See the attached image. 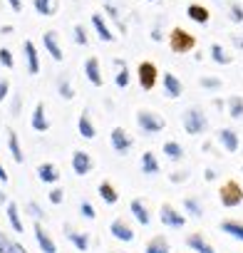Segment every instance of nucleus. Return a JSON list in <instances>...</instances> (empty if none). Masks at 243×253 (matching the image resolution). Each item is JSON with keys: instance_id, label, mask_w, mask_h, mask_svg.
Masks as SVG:
<instances>
[{"instance_id": "f8f14e48", "label": "nucleus", "mask_w": 243, "mask_h": 253, "mask_svg": "<svg viewBox=\"0 0 243 253\" xmlns=\"http://www.w3.org/2000/svg\"><path fill=\"white\" fill-rule=\"evenodd\" d=\"M109 233H112L117 241H124V243L134 241V231L129 228L127 221H122V218H114V221L109 223Z\"/></svg>"}, {"instance_id": "4468645a", "label": "nucleus", "mask_w": 243, "mask_h": 253, "mask_svg": "<svg viewBox=\"0 0 243 253\" xmlns=\"http://www.w3.org/2000/svg\"><path fill=\"white\" fill-rule=\"evenodd\" d=\"M23 52H25V62H28V75H38L40 72V57H38V47L33 45V40L23 42Z\"/></svg>"}, {"instance_id": "c03bdc74", "label": "nucleus", "mask_w": 243, "mask_h": 253, "mask_svg": "<svg viewBox=\"0 0 243 253\" xmlns=\"http://www.w3.org/2000/svg\"><path fill=\"white\" fill-rule=\"evenodd\" d=\"M189 179V171H174L171 174V184H181V181H186Z\"/></svg>"}, {"instance_id": "5701e85b", "label": "nucleus", "mask_w": 243, "mask_h": 253, "mask_svg": "<svg viewBox=\"0 0 243 253\" xmlns=\"http://www.w3.org/2000/svg\"><path fill=\"white\" fill-rule=\"evenodd\" d=\"M77 129H80V134H82L84 139H94V137H97V129H94L92 119H89V112H82V114H80V119H77Z\"/></svg>"}, {"instance_id": "39448f33", "label": "nucleus", "mask_w": 243, "mask_h": 253, "mask_svg": "<svg viewBox=\"0 0 243 253\" xmlns=\"http://www.w3.org/2000/svg\"><path fill=\"white\" fill-rule=\"evenodd\" d=\"M137 77H139V87L149 92V89H154V84H157V80H159V70H157L154 62H139Z\"/></svg>"}, {"instance_id": "6ab92c4d", "label": "nucleus", "mask_w": 243, "mask_h": 253, "mask_svg": "<svg viewBox=\"0 0 243 253\" xmlns=\"http://www.w3.org/2000/svg\"><path fill=\"white\" fill-rule=\"evenodd\" d=\"M92 25H94V30H97L99 40H104V42H114V33L107 28V23H104L102 13H92Z\"/></svg>"}, {"instance_id": "8fccbe9b", "label": "nucleus", "mask_w": 243, "mask_h": 253, "mask_svg": "<svg viewBox=\"0 0 243 253\" xmlns=\"http://www.w3.org/2000/svg\"><path fill=\"white\" fill-rule=\"evenodd\" d=\"M231 42L236 50H243V35H231Z\"/></svg>"}, {"instance_id": "f257e3e1", "label": "nucleus", "mask_w": 243, "mask_h": 253, "mask_svg": "<svg viewBox=\"0 0 243 253\" xmlns=\"http://www.w3.org/2000/svg\"><path fill=\"white\" fill-rule=\"evenodd\" d=\"M181 124H184V132L191 137H199L208 129V117L199 109V107H189L181 114Z\"/></svg>"}, {"instance_id": "1a4fd4ad", "label": "nucleus", "mask_w": 243, "mask_h": 253, "mask_svg": "<svg viewBox=\"0 0 243 253\" xmlns=\"http://www.w3.org/2000/svg\"><path fill=\"white\" fill-rule=\"evenodd\" d=\"M30 126H33L35 132H40V134H45V132L50 129V119H47V114H45V102H38V104H35L33 117H30Z\"/></svg>"}, {"instance_id": "423d86ee", "label": "nucleus", "mask_w": 243, "mask_h": 253, "mask_svg": "<svg viewBox=\"0 0 243 253\" xmlns=\"http://www.w3.org/2000/svg\"><path fill=\"white\" fill-rule=\"evenodd\" d=\"M159 218H162V223L169 226V228H184V226H186V216H184L181 211H176L171 204H162V206H159Z\"/></svg>"}, {"instance_id": "7ed1b4c3", "label": "nucleus", "mask_w": 243, "mask_h": 253, "mask_svg": "<svg viewBox=\"0 0 243 253\" xmlns=\"http://www.w3.org/2000/svg\"><path fill=\"white\" fill-rule=\"evenodd\" d=\"M169 45H171V50L176 55H186V52H191L196 47V38L191 33H186L184 28H174L171 35H169Z\"/></svg>"}, {"instance_id": "3c124183", "label": "nucleus", "mask_w": 243, "mask_h": 253, "mask_svg": "<svg viewBox=\"0 0 243 253\" xmlns=\"http://www.w3.org/2000/svg\"><path fill=\"white\" fill-rule=\"evenodd\" d=\"M162 38H164V35H162V30H159V28H154V30H152V40H154V42H162Z\"/></svg>"}, {"instance_id": "b1692460", "label": "nucleus", "mask_w": 243, "mask_h": 253, "mask_svg": "<svg viewBox=\"0 0 243 253\" xmlns=\"http://www.w3.org/2000/svg\"><path fill=\"white\" fill-rule=\"evenodd\" d=\"M129 209H132V213H134V218L142 223V226H149V211H147V206H144V201L142 199H132V204H129Z\"/></svg>"}, {"instance_id": "c756f323", "label": "nucleus", "mask_w": 243, "mask_h": 253, "mask_svg": "<svg viewBox=\"0 0 243 253\" xmlns=\"http://www.w3.org/2000/svg\"><path fill=\"white\" fill-rule=\"evenodd\" d=\"M199 84H201V89L218 92V89L223 87V80H221V77H216V75H201V77H199Z\"/></svg>"}, {"instance_id": "393cba45", "label": "nucleus", "mask_w": 243, "mask_h": 253, "mask_svg": "<svg viewBox=\"0 0 243 253\" xmlns=\"http://www.w3.org/2000/svg\"><path fill=\"white\" fill-rule=\"evenodd\" d=\"M144 253H171V246H169L166 236H154V238L147 243Z\"/></svg>"}, {"instance_id": "de8ad7c7", "label": "nucleus", "mask_w": 243, "mask_h": 253, "mask_svg": "<svg viewBox=\"0 0 243 253\" xmlns=\"http://www.w3.org/2000/svg\"><path fill=\"white\" fill-rule=\"evenodd\" d=\"M28 209L33 211V216H35V218H40V216H45V211H42V209H40V206H38L35 201H30V204H28Z\"/></svg>"}, {"instance_id": "a19ab883", "label": "nucleus", "mask_w": 243, "mask_h": 253, "mask_svg": "<svg viewBox=\"0 0 243 253\" xmlns=\"http://www.w3.org/2000/svg\"><path fill=\"white\" fill-rule=\"evenodd\" d=\"M80 213H82L87 221H92V218L97 216V211H94V206H92L89 201H82V204H80Z\"/></svg>"}, {"instance_id": "603ef678", "label": "nucleus", "mask_w": 243, "mask_h": 253, "mask_svg": "<svg viewBox=\"0 0 243 253\" xmlns=\"http://www.w3.org/2000/svg\"><path fill=\"white\" fill-rule=\"evenodd\" d=\"M216 176H218V174H216L213 169H206V171H203V179H206V181H213Z\"/></svg>"}, {"instance_id": "4be33fe9", "label": "nucleus", "mask_w": 243, "mask_h": 253, "mask_svg": "<svg viewBox=\"0 0 243 253\" xmlns=\"http://www.w3.org/2000/svg\"><path fill=\"white\" fill-rule=\"evenodd\" d=\"M221 233H226V236H231V238H236V241H243V223L241 221H233V218H226V221H221Z\"/></svg>"}, {"instance_id": "473e14b6", "label": "nucleus", "mask_w": 243, "mask_h": 253, "mask_svg": "<svg viewBox=\"0 0 243 253\" xmlns=\"http://www.w3.org/2000/svg\"><path fill=\"white\" fill-rule=\"evenodd\" d=\"M8 221L13 226V231L23 233V218H20V211H18V204H8Z\"/></svg>"}, {"instance_id": "0eeeda50", "label": "nucleus", "mask_w": 243, "mask_h": 253, "mask_svg": "<svg viewBox=\"0 0 243 253\" xmlns=\"http://www.w3.org/2000/svg\"><path fill=\"white\" fill-rule=\"evenodd\" d=\"M109 139H112V149L117 154H127L132 149V137L127 134V129H122V126H114Z\"/></svg>"}, {"instance_id": "6e6d98bb", "label": "nucleus", "mask_w": 243, "mask_h": 253, "mask_svg": "<svg viewBox=\"0 0 243 253\" xmlns=\"http://www.w3.org/2000/svg\"><path fill=\"white\" fill-rule=\"evenodd\" d=\"M8 33H13V25H3V28H0V35H8Z\"/></svg>"}, {"instance_id": "aec40b11", "label": "nucleus", "mask_w": 243, "mask_h": 253, "mask_svg": "<svg viewBox=\"0 0 243 253\" xmlns=\"http://www.w3.org/2000/svg\"><path fill=\"white\" fill-rule=\"evenodd\" d=\"M38 179L45 181V184H55V181H60V169H57L55 164L45 162V164L38 167Z\"/></svg>"}, {"instance_id": "20e7f679", "label": "nucleus", "mask_w": 243, "mask_h": 253, "mask_svg": "<svg viewBox=\"0 0 243 253\" xmlns=\"http://www.w3.org/2000/svg\"><path fill=\"white\" fill-rule=\"evenodd\" d=\"M218 199H221V204H223L226 209H236V206L243 201V189H241V184H238V181H226V184L221 186V191H218Z\"/></svg>"}, {"instance_id": "a18cd8bd", "label": "nucleus", "mask_w": 243, "mask_h": 253, "mask_svg": "<svg viewBox=\"0 0 243 253\" xmlns=\"http://www.w3.org/2000/svg\"><path fill=\"white\" fill-rule=\"evenodd\" d=\"M10 246H13V241H8L5 236H0V253H10Z\"/></svg>"}, {"instance_id": "6e6552de", "label": "nucleus", "mask_w": 243, "mask_h": 253, "mask_svg": "<svg viewBox=\"0 0 243 253\" xmlns=\"http://www.w3.org/2000/svg\"><path fill=\"white\" fill-rule=\"evenodd\" d=\"M216 139H218V144L228 152V154H236L238 152V147H241V139H238V132H233V129H228V126H223V129H218V134H216Z\"/></svg>"}, {"instance_id": "f3484780", "label": "nucleus", "mask_w": 243, "mask_h": 253, "mask_svg": "<svg viewBox=\"0 0 243 253\" xmlns=\"http://www.w3.org/2000/svg\"><path fill=\"white\" fill-rule=\"evenodd\" d=\"M84 75H87V80H89L94 87H102V84H104L102 70H99V60H97V57H89V60L84 62Z\"/></svg>"}, {"instance_id": "f03ea898", "label": "nucleus", "mask_w": 243, "mask_h": 253, "mask_svg": "<svg viewBox=\"0 0 243 253\" xmlns=\"http://www.w3.org/2000/svg\"><path fill=\"white\" fill-rule=\"evenodd\" d=\"M137 124H139V129H142L144 134H157V132H164L166 119L159 117V114L152 112V109H139V112H137Z\"/></svg>"}, {"instance_id": "e433bc0d", "label": "nucleus", "mask_w": 243, "mask_h": 253, "mask_svg": "<svg viewBox=\"0 0 243 253\" xmlns=\"http://www.w3.org/2000/svg\"><path fill=\"white\" fill-rule=\"evenodd\" d=\"M228 20L236 23V25L243 23V5H241V3H231V5H228Z\"/></svg>"}, {"instance_id": "c85d7f7f", "label": "nucleus", "mask_w": 243, "mask_h": 253, "mask_svg": "<svg viewBox=\"0 0 243 253\" xmlns=\"http://www.w3.org/2000/svg\"><path fill=\"white\" fill-rule=\"evenodd\" d=\"M142 174H147V176L159 174V162H157V157L152 152H144L142 154Z\"/></svg>"}, {"instance_id": "412c9836", "label": "nucleus", "mask_w": 243, "mask_h": 253, "mask_svg": "<svg viewBox=\"0 0 243 253\" xmlns=\"http://www.w3.org/2000/svg\"><path fill=\"white\" fill-rule=\"evenodd\" d=\"M57 5H60V0H33L35 13L42 15V18H52L57 13Z\"/></svg>"}, {"instance_id": "13d9d810", "label": "nucleus", "mask_w": 243, "mask_h": 253, "mask_svg": "<svg viewBox=\"0 0 243 253\" xmlns=\"http://www.w3.org/2000/svg\"><path fill=\"white\" fill-rule=\"evenodd\" d=\"M147 3H154V0H147Z\"/></svg>"}, {"instance_id": "864d4df0", "label": "nucleus", "mask_w": 243, "mask_h": 253, "mask_svg": "<svg viewBox=\"0 0 243 253\" xmlns=\"http://www.w3.org/2000/svg\"><path fill=\"white\" fill-rule=\"evenodd\" d=\"M10 253H28V251H25L20 243H13V246H10Z\"/></svg>"}, {"instance_id": "2eb2a0df", "label": "nucleus", "mask_w": 243, "mask_h": 253, "mask_svg": "<svg viewBox=\"0 0 243 253\" xmlns=\"http://www.w3.org/2000/svg\"><path fill=\"white\" fill-rule=\"evenodd\" d=\"M186 18H189L191 23H196V25H208L211 13H208V8H203V5H199V3H191V5L186 8Z\"/></svg>"}, {"instance_id": "4d7b16f0", "label": "nucleus", "mask_w": 243, "mask_h": 253, "mask_svg": "<svg viewBox=\"0 0 243 253\" xmlns=\"http://www.w3.org/2000/svg\"><path fill=\"white\" fill-rule=\"evenodd\" d=\"M0 201H5V194L3 191H0Z\"/></svg>"}, {"instance_id": "7c9ffc66", "label": "nucleus", "mask_w": 243, "mask_h": 253, "mask_svg": "<svg viewBox=\"0 0 243 253\" xmlns=\"http://www.w3.org/2000/svg\"><path fill=\"white\" fill-rule=\"evenodd\" d=\"M97 191H99V196H102V201H107V204H117V199H119V194H117V189L109 184V181H102L99 186H97Z\"/></svg>"}, {"instance_id": "79ce46f5", "label": "nucleus", "mask_w": 243, "mask_h": 253, "mask_svg": "<svg viewBox=\"0 0 243 253\" xmlns=\"http://www.w3.org/2000/svg\"><path fill=\"white\" fill-rule=\"evenodd\" d=\"M104 13H109V18H112V20H117V25H119L122 30H124V23H122V18H119V13H117V8H114L112 3H107V5H104Z\"/></svg>"}, {"instance_id": "a211bd4d", "label": "nucleus", "mask_w": 243, "mask_h": 253, "mask_svg": "<svg viewBox=\"0 0 243 253\" xmlns=\"http://www.w3.org/2000/svg\"><path fill=\"white\" fill-rule=\"evenodd\" d=\"M35 241H38V246L42 248V253H57V246H55V241L47 236V231H45L40 223H35Z\"/></svg>"}, {"instance_id": "ea45409f", "label": "nucleus", "mask_w": 243, "mask_h": 253, "mask_svg": "<svg viewBox=\"0 0 243 253\" xmlns=\"http://www.w3.org/2000/svg\"><path fill=\"white\" fill-rule=\"evenodd\" d=\"M72 33H75V42L84 47V45H87V30H84V28H82V25L77 23V25L72 28Z\"/></svg>"}, {"instance_id": "9d476101", "label": "nucleus", "mask_w": 243, "mask_h": 253, "mask_svg": "<svg viewBox=\"0 0 243 253\" xmlns=\"http://www.w3.org/2000/svg\"><path fill=\"white\" fill-rule=\"evenodd\" d=\"M162 84H164V94H166L169 99H176V97L184 94V84H181V80H179L174 72H164Z\"/></svg>"}, {"instance_id": "72a5a7b5", "label": "nucleus", "mask_w": 243, "mask_h": 253, "mask_svg": "<svg viewBox=\"0 0 243 253\" xmlns=\"http://www.w3.org/2000/svg\"><path fill=\"white\" fill-rule=\"evenodd\" d=\"M8 147H10V154L18 164H23V149H20V142H18V134L15 132H8Z\"/></svg>"}, {"instance_id": "5fc2aeb1", "label": "nucleus", "mask_w": 243, "mask_h": 253, "mask_svg": "<svg viewBox=\"0 0 243 253\" xmlns=\"http://www.w3.org/2000/svg\"><path fill=\"white\" fill-rule=\"evenodd\" d=\"M0 181H3V184H5V181H8V171H5V169H3V164H0Z\"/></svg>"}, {"instance_id": "f704fd0d", "label": "nucleus", "mask_w": 243, "mask_h": 253, "mask_svg": "<svg viewBox=\"0 0 243 253\" xmlns=\"http://www.w3.org/2000/svg\"><path fill=\"white\" fill-rule=\"evenodd\" d=\"M164 154H166L171 162H181V157H184V147H181L179 142H166V144H164Z\"/></svg>"}, {"instance_id": "2f4dec72", "label": "nucleus", "mask_w": 243, "mask_h": 253, "mask_svg": "<svg viewBox=\"0 0 243 253\" xmlns=\"http://www.w3.org/2000/svg\"><path fill=\"white\" fill-rule=\"evenodd\" d=\"M184 211H186L189 216H194V218H201V216H203V206H201V201L194 199V196H186V199H184Z\"/></svg>"}, {"instance_id": "4c0bfd02", "label": "nucleus", "mask_w": 243, "mask_h": 253, "mask_svg": "<svg viewBox=\"0 0 243 253\" xmlns=\"http://www.w3.org/2000/svg\"><path fill=\"white\" fill-rule=\"evenodd\" d=\"M114 84H117L119 89H127V87H129V70H127V65L114 75Z\"/></svg>"}, {"instance_id": "bf43d9fd", "label": "nucleus", "mask_w": 243, "mask_h": 253, "mask_svg": "<svg viewBox=\"0 0 243 253\" xmlns=\"http://www.w3.org/2000/svg\"><path fill=\"white\" fill-rule=\"evenodd\" d=\"M241 171H243V169H241Z\"/></svg>"}, {"instance_id": "bb28decb", "label": "nucleus", "mask_w": 243, "mask_h": 253, "mask_svg": "<svg viewBox=\"0 0 243 253\" xmlns=\"http://www.w3.org/2000/svg\"><path fill=\"white\" fill-rule=\"evenodd\" d=\"M226 109H228L231 119H241L243 117V97L241 94H231L228 102H226Z\"/></svg>"}, {"instance_id": "58836bf2", "label": "nucleus", "mask_w": 243, "mask_h": 253, "mask_svg": "<svg viewBox=\"0 0 243 253\" xmlns=\"http://www.w3.org/2000/svg\"><path fill=\"white\" fill-rule=\"evenodd\" d=\"M0 65H3V67H8V70H13V67H15L13 52H10L8 47H0Z\"/></svg>"}, {"instance_id": "c9c22d12", "label": "nucleus", "mask_w": 243, "mask_h": 253, "mask_svg": "<svg viewBox=\"0 0 243 253\" xmlns=\"http://www.w3.org/2000/svg\"><path fill=\"white\" fill-rule=\"evenodd\" d=\"M57 89H60V97H62V99H67V102L75 97V89H72V84H70V80H67V77H60V80H57Z\"/></svg>"}, {"instance_id": "09e8293b", "label": "nucleus", "mask_w": 243, "mask_h": 253, "mask_svg": "<svg viewBox=\"0 0 243 253\" xmlns=\"http://www.w3.org/2000/svg\"><path fill=\"white\" fill-rule=\"evenodd\" d=\"M8 5H10L13 13H20L23 10V0H8Z\"/></svg>"}, {"instance_id": "9b49d317", "label": "nucleus", "mask_w": 243, "mask_h": 253, "mask_svg": "<svg viewBox=\"0 0 243 253\" xmlns=\"http://www.w3.org/2000/svg\"><path fill=\"white\" fill-rule=\"evenodd\" d=\"M92 157L87 154V152H82V149H77V152H72V169H75V174L77 176H87L89 171H92Z\"/></svg>"}, {"instance_id": "cd10ccee", "label": "nucleus", "mask_w": 243, "mask_h": 253, "mask_svg": "<svg viewBox=\"0 0 243 253\" xmlns=\"http://www.w3.org/2000/svg\"><path fill=\"white\" fill-rule=\"evenodd\" d=\"M211 60H213L216 65H231V62H233V55H228L223 45L213 42V45H211Z\"/></svg>"}, {"instance_id": "a878e982", "label": "nucleus", "mask_w": 243, "mask_h": 253, "mask_svg": "<svg viewBox=\"0 0 243 253\" xmlns=\"http://www.w3.org/2000/svg\"><path fill=\"white\" fill-rule=\"evenodd\" d=\"M65 231H67V238L72 241V246H75L77 251H82V253H84V251L89 248V236H87V233H80V231H72L70 226H67Z\"/></svg>"}, {"instance_id": "37998d69", "label": "nucleus", "mask_w": 243, "mask_h": 253, "mask_svg": "<svg viewBox=\"0 0 243 253\" xmlns=\"http://www.w3.org/2000/svg\"><path fill=\"white\" fill-rule=\"evenodd\" d=\"M8 92H10V82L8 80H0V102L8 99Z\"/></svg>"}, {"instance_id": "49530a36", "label": "nucleus", "mask_w": 243, "mask_h": 253, "mask_svg": "<svg viewBox=\"0 0 243 253\" xmlns=\"http://www.w3.org/2000/svg\"><path fill=\"white\" fill-rule=\"evenodd\" d=\"M62 196H65V194H62V189H52V191H50V201H52V204H60V201H62Z\"/></svg>"}, {"instance_id": "dca6fc26", "label": "nucleus", "mask_w": 243, "mask_h": 253, "mask_svg": "<svg viewBox=\"0 0 243 253\" xmlns=\"http://www.w3.org/2000/svg\"><path fill=\"white\" fill-rule=\"evenodd\" d=\"M186 246L194 251V253H216V248L201 236V233H189L186 238Z\"/></svg>"}, {"instance_id": "ddd939ff", "label": "nucleus", "mask_w": 243, "mask_h": 253, "mask_svg": "<svg viewBox=\"0 0 243 253\" xmlns=\"http://www.w3.org/2000/svg\"><path fill=\"white\" fill-rule=\"evenodd\" d=\"M42 45H45V50L50 52V57H52L55 62H62L65 52H62L60 42H57V33H55V30H47V33L42 35Z\"/></svg>"}]
</instances>
